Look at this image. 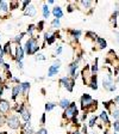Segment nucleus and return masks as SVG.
Listing matches in <instances>:
<instances>
[{"instance_id": "f257e3e1", "label": "nucleus", "mask_w": 119, "mask_h": 134, "mask_svg": "<svg viewBox=\"0 0 119 134\" xmlns=\"http://www.w3.org/2000/svg\"><path fill=\"white\" fill-rule=\"evenodd\" d=\"M38 49H39L38 41H37V38H35V37H30L28 41L25 42V46H24L25 54H28V55H32V54L37 53Z\"/></svg>"}, {"instance_id": "f03ea898", "label": "nucleus", "mask_w": 119, "mask_h": 134, "mask_svg": "<svg viewBox=\"0 0 119 134\" xmlns=\"http://www.w3.org/2000/svg\"><path fill=\"white\" fill-rule=\"evenodd\" d=\"M81 104H82V108L86 110V109H88L89 107H92V109H97V100H94L93 98L91 97V95H88V93H85V95H82V97H81Z\"/></svg>"}, {"instance_id": "7ed1b4c3", "label": "nucleus", "mask_w": 119, "mask_h": 134, "mask_svg": "<svg viewBox=\"0 0 119 134\" xmlns=\"http://www.w3.org/2000/svg\"><path fill=\"white\" fill-rule=\"evenodd\" d=\"M103 86L105 90H107V91H114V90L117 89L116 84H114V80H113V77H112L111 73H108L106 77H104L103 79Z\"/></svg>"}, {"instance_id": "20e7f679", "label": "nucleus", "mask_w": 119, "mask_h": 134, "mask_svg": "<svg viewBox=\"0 0 119 134\" xmlns=\"http://www.w3.org/2000/svg\"><path fill=\"white\" fill-rule=\"evenodd\" d=\"M76 115H78V108H76V104L75 103H70V105L68 107L63 113V117L64 119H68V120L75 119Z\"/></svg>"}, {"instance_id": "39448f33", "label": "nucleus", "mask_w": 119, "mask_h": 134, "mask_svg": "<svg viewBox=\"0 0 119 134\" xmlns=\"http://www.w3.org/2000/svg\"><path fill=\"white\" fill-rule=\"evenodd\" d=\"M6 123L11 129H18L20 127V122H19V117L17 115H10L6 120Z\"/></svg>"}, {"instance_id": "423d86ee", "label": "nucleus", "mask_w": 119, "mask_h": 134, "mask_svg": "<svg viewBox=\"0 0 119 134\" xmlns=\"http://www.w3.org/2000/svg\"><path fill=\"white\" fill-rule=\"evenodd\" d=\"M60 84H61V85H63V86L66 87V89L68 90L69 92H72L73 89H74L75 80L73 78H69V77H63V78L60 79Z\"/></svg>"}, {"instance_id": "0eeeda50", "label": "nucleus", "mask_w": 119, "mask_h": 134, "mask_svg": "<svg viewBox=\"0 0 119 134\" xmlns=\"http://www.w3.org/2000/svg\"><path fill=\"white\" fill-rule=\"evenodd\" d=\"M60 66H61V60L57 59V60H55V62L49 67V70H48V77H54V75L57 74L58 71H60Z\"/></svg>"}, {"instance_id": "6e6552de", "label": "nucleus", "mask_w": 119, "mask_h": 134, "mask_svg": "<svg viewBox=\"0 0 119 134\" xmlns=\"http://www.w3.org/2000/svg\"><path fill=\"white\" fill-rule=\"evenodd\" d=\"M17 110H18V113L20 114V116H22V119L24 121H30V119H31V113H30V110L29 109H26L25 108V105L24 104H20V107L19 108H17Z\"/></svg>"}, {"instance_id": "1a4fd4ad", "label": "nucleus", "mask_w": 119, "mask_h": 134, "mask_svg": "<svg viewBox=\"0 0 119 134\" xmlns=\"http://www.w3.org/2000/svg\"><path fill=\"white\" fill-rule=\"evenodd\" d=\"M79 61H76L75 60L73 64H70L69 66H68V72H69V74L72 75V78L73 79H75L76 77H78V73H76V71H78V68H79Z\"/></svg>"}, {"instance_id": "9d476101", "label": "nucleus", "mask_w": 119, "mask_h": 134, "mask_svg": "<svg viewBox=\"0 0 119 134\" xmlns=\"http://www.w3.org/2000/svg\"><path fill=\"white\" fill-rule=\"evenodd\" d=\"M11 109V104L6 99H0V113L1 114H7Z\"/></svg>"}, {"instance_id": "9b49d317", "label": "nucleus", "mask_w": 119, "mask_h": 134, "mask_svg": "<svg viewBox=\"0 0 119 134\" xmlns=\"http://www.w3.org/2000/svg\"><path fill=\"white\" fill-rule=\"evenodd\" d=\"M24 54H25L24 48H23L20 44H17V47H16V61H23Z\"/></svg>"}, {"instance_id": "f8f14e48", "label": "nucleus", "mask_w": 119, "mask_h": 134, "mask_svg": "<svg viewBox=\"0 0 119 134\" xmlns=\"http://www.w3.org/2000/svg\"><path fill=\"white\" fill-rule=\"evenodd\" d=\"M24 16H29V17H33L36 16V7L32 5L28 6V7L24 10Z\"/></svg>"}, {"instance_id": "ddd939ff", "label": "nucleus", "mask_w": 119, "mask_h": 134, "mask_svg": "<svg viewBox=\"0 0 119 134\" xmlns=\"http://www.w3.org/2000/svg\"><path fill=\"white\" fill-rule=\"evenodd\" d=\"M53 14L55 18H57V19H60V18H62L63 17V11H62V8L60 7V6H56V7L53 8Z\"/></svg>"}, {"instance_id": "4468645a", "label": "nucleus", "mask_w": 119, "mask_h": 134, "mask_svg": "<svg viewBox=\"0 0 119 134\" xmlns=\"http://www.w3.org/2000/svg\"><path fill=\"white\" fill-rule=\"evenodd\" d=\"M19 93H22V89H20V84H18V85L13 86V89H12V98L16 99L19 96Z\"/></svg>"}, {"instance_id": "2eb2a0df", "label": "nucleus", "mask_w": 119, "mask_h": 134, "mask_svg": "<svg viewBox=\"0 0 119 134\" xmlns=\"http://www.w3.org/2000/svg\"><path fill=\"white\" fill-rule=\"evenodd\" d=\"M89 86L93 90H98V81H97V74L91 75V81H89Z\"/></svg>"}, {"instance_id": "dca6fc26", "label": "nucleus", "mask_w": 119, "mask_h": 134, "mask_svg": "<svg viewBox=\"0 0 119 134\" xmlns=\"http://www.w3.org/2000/svg\"><path fill=\"white\" fill-rule=\"evenodd\" d=\"M20 89H22V93L23 95H26L30 90V83H22L20 84Z\"/></svg>"}, {"instance_id": "f3484780", "label": "nucleus", "mask_w": 119, "mask_h": 134, "mask_svg": "<svg viewBox=\"0 0 119 134\" xmlns=\"http://www.w3.org/2000/svg\"><path fill=\"white\" fill-rule=\"evenodd\" d=\"M98 43V46H99L100 49H104V48L107 47V43H106V41L104 38H101V37H98L97 41H95Z\"/></svg>"}, {"instance_id": "a211bd4d", "label": "nucleus", "mask_w": 119, "mask_h": 134, "mask_svg": "<svg viewBox=\"0 0 119 134\" xmlns=\"http://www.w3.org/2000/svg\"><path fill=\"white\" fill-rule=\"evenodd\" d=\"M100 119L103 120V122L105 123V125H108L110 123V119H108V114H107V111H105L104 110L101 114H100Z\"/></svg>"}, {"instance_id": "6ab92c4d", "label": "nucleus", "mask_w": 119, "mask_h": 134, "mask_svg": "<svg viewBox=\"0 0 119 134\" xmlns=\"http://www.w3.org/2000/svg\"><path fill=\"white\" fill-rule=\"evenodd\" d=\"M69 105H70V102H69V99H67V98H63V99L60 102V107H61L62 109H64V110Z\"/></svg>"}, {"instance_id": "aec40b11", "label": "nucleus", "mask_w": 119, "mask_h": 134, "mask_svg": "<svg viewBox=\"0 0 119 134\" xmlns=\"http://www.w3.org/2000/svg\"><path fill=\"white\" fill-rule=\"evenodd\" d=\"M111 113H112V116H113L114 121H119V107L118 108H112Z\"/></svg>"}, {"instance_id": "412c9836", "label": "nucleus", "mask_w": 119, "mask_h": 134, "mask_svg": "<svg viewBox=\"0 0 119 134\" xmlns=\"http://www.w3.org/2000/svg\"><path fill=\"white\" fill-rule=\"evenodd\" d=\"M42 13H43V17H44V18H49L50 11H49V8H48L47 4H44V5H43V8H42Z\"/></svg>"}, {"instance_id": "4be33fe9", "label": "nucleus", "mask_w": 119, "mask_h": 134, "mask_svg": "<svg viewBox=\"0 0 119 134\" xmlns=\"http://www.w3.org/2000/svg\"><path fill=\"white\" fill-rule=\"evenodd\" d=\"M0 11H3V12L8 11V4L6 1H0Z\"/></svg>"}, {"instance_id": "5701e85b", "label": "nucleus", "mask_w": 119, "mask_h": 134, "mask_svg": "<svg viewBox=\"0 0 119 134\" xmlns=\"http://www.w3.org/2000/svg\"><path fill=\"white\" fill-rule=\"evenodd\" d=\"M35 30H37V29H36V25L30 24L28 26V29H26V34H29L30 36H32V35H33V31H35Z\"/></svg>"}, {"instance_id": "b1692460", "label": "nucleus", "mask_w": 119, "mask_h": 134, "mask_svg": "<svg viewBox=\"0 0 119 134\" xmlns=\"http://www.w3.org/2000/svg\"><path fill=\"white\" fill-rule=\"evenodd\" d=\"M72 37H74L75 40H79V37L81 36V30H70Z\"/></svg>"}, {"instance_id": "393cba45", "label": "nucleus", "mask_w": 119, "mask_h": 134, "mask_svg": "<svg viewBox=\"0 0 119 134\" xmlns=\"http://www.w3.org/2000/svg\"><path fill=\"white\" fill-rule=\"evenodd\" d=\"M55 107H56L55 103H53V102H48V103L45 104V110H47V111H50V110H53Z\"/></svg>"}, {"instance_id": "a878e982", "label": "nucleus", "mask_w": 119, "mask_h": 134, "mask_svg": "<svg viewBox=\"0 0 119 134\" xmlns=\"http://www.w3.org/2000/svg\"><path fill=\"white\" fill-rule=\"evenodd\" d=\"M98 72V59H95L94 64L92 65V74H97Z\"/></svg>"}, {"instance_id": "bb28decb", "label": "nucleus", "mask_w": 119, "mask_h": 134, "mask_svg": "<svg viewBox=\"0 0 119 134\" xmlns=\"http://www.w3.org/2000/svg\"><path fill=\"white\" fill-rule=\"evenodd\" d=\"M25 34H26V32H20L19 35H17V36L14 37V40H13V41L16 42V43H19V42L22 41V38H23V37L25 36Z\"/></svg>"}, {"instance_id": "cd10ccee", "label": "nucleus", "mask_w": 119, "mask_h": 134, "mask_svg": "<svg viewBox=\"0 0 119 134\" xmlns=\"http://www.w3.org/2000/svg\"><path fill=\"white\" fill-rule=\"evenodd\" d=\"M4 53L5 54H11V43L10 42H7L5 44V47H4Z\"/></svg>"}, {"instance_id": "c85d7f7f", "label": "nucleus", "mask_w": 119, "mask_h": 134, "mask_svg": "<svg viewBox=\"0 0 119 134\" xmlns=\"http://www.w3.org/2000/svg\"><path fill=\"white\" fill-rule=\"evenodd\" d=\"M60 25H61V23H60V19H57V18H55V19L51 22V26H53V28H55V29L60 28Z\"/></svg>"}, {"instance_id": "c756f323", "label": "nucleus", "mask_w": 119, "mask_h": 134, "mask_svg": "<svg viewBox=\"0 0 119 134\" xmlns=\"http://www.w3.org/2000/svg\"><path fill=\"white\" fill-rule=\"evenodd\" d=\"M80 4H81V5H82L85 8H89V7H91V5H92L93 3H92V1H88V0H87V1L82 0V1H80Z\"/></svg>"}, {"instance_id": "7c9ffc66", "label": "nucleus", "mask_w": 119, "mask_h": 134, "mask_svg": "<svg viewBox=\"0 0 119 134\" xmlns=\"http://www.w3.org/2000/svg\"><path fill=\"white\" fill-rule=\"evenodd\" d=\"M36 29H37L38 31H42V30H43V29H44V22H43V20H39L38 24L36 25Z\"/></svg>"}, {"instance_id": "2f4dec72", "label": "nucleus", "mask_w": 119, "mask_h": 134, "mask_svg": "<svg viewBox=\"0 0 119 134\" xmlns=\"http://www.w3.org/2000/svg\"><path fill=\"white\" fill-rule=\"evenodd\" d=\"M97 120H98V117L97 116H93L89 120V127H94L95 126V123H97Z\"/></svg>"}, {"instance_id": "473e14b6", "label": "nucleus", "mask_w": 119, "mask_h": 134, "mask_svg": "<svg viewBox=\"0 0 119 134\" xmlns=\"http://www.w3.org/2000/svg\"><path fill=\"white\" fill-rule=\"evenodd\" d=\"M22 4H23V11H24V10H25L26 7H28V6H30L31 1H30V0H25V1H23Z\"/></svg>"}, {"instance_id": "72a5a7b5", "label": "nucleus", "mask_w": 119, "mask_h": 134, "mask_svg": "<svg viewBox=\"0 0 119 134\" xmlns=\"http://www.w3.org/2000/svg\"><path fill=\"white\" fill-rule=\"evenodd\" d=\"M112 127H113V129L116 132H119V121H114L113 125H112Z\"/></svg>"}, {"instance_id": "f704fd0d", "label": "nucleus", "mask_w": 119, "mask_h": 134, "mask_svg": "<svg viewBox=\"0 0 119 134\" xmlns=\"http://www.w3.org/2000/svg\"><path fill=\"white\" fill-rule=\"evenodd\" d=\"M36 134H48V131L45 128H41V129H38V132Z\"/></svg>"}, {"instance_id": "c9c22d12", "label": "nucleus", "mask_w": 119, "mask_h": 134, "mask_svg": "<svg viewBox=\"0 0 119 134\" xmlns=\"http://www.w3.org/2000/svg\"><path fill=\"white\" fill-rule=\"evenodd\" d=\"M45 55H43V54H38L37 55V58H36V60H45Z\"/></svg>"}, {"instance_id": "e433bc0d", "label": "nucleus", "mask_w": 119, "mask_h": 134, "mask_svg": "<svg viewBox=\"0 0 119 134\" xmlns=\"http://www.w3.org/2000/svg\"><path fill=\"white\" fill-rule=\"evenodd\" d=\"M62 50H63V47H62V46H58V47L56 48V54H61Z\"/></svg>"}, {"instance_id": "4c0bfd02", "label": "nucleus", "mask_w": 119, "mask_h": 134, "mask_svg": "<svg viewBox=\"0 0 119 134\" xmlns=\"http://www.w3.org/2000/svg\"><path fill=\"white\" fill-rule=\"evenodd\" d=\"M4 123H5V117L3 114H0V126H3Z\"/></svg>"}, {"instance_id": "58836bf2", "label": "nucleus", "mask_w": 119, "mask_h": 134, "mask_svg": "<svg viewBox=\"0 0 119 134\" xmlns=\"http://www.w3.org/2000/svg\"><path fill=\"white\" fill-rule=\"evenodd\" d=\"M41 123H42V125H44V123H45V114H43V115H42V119H41Z\"/></svg>"}, {"instance_id": "ea45409f", "label": "nucleus", "mask_w": 119, "mask_h": 134, "mask_svg": "<svg viewBox=\"0 0 119 134\" xmlns=\"http://www.w3.org/2000/svg\"><path fill=\"white\" fill-rule=\"evenodd\" d=\"M17 64H18V68H19V70H23V62L22 61H17Z\"/></svg>"}, {"instance_id": "a19ab883", "label": "nucleus", "mask_w": 119, "mask_h": 134, "mask_svg": "<svg viewBox=\"0 0 119 134\" xmlns=\"http://www.w3.org/2000/svg\"><path fill=\"white\" fill-rule=\"evenodd\" d=\"M114 35H116V40H117V42L119 43V32H118V31H114Z\"/></svg>"}, {"instance_id": "79ce46f5", "label": "nucleus", "mask_w": 119, "mask_h": 134, "mask_svg": "<svg viewBox=\"0 0 119 134\" xmlns=\"http://www.w3.org/2000/svg\"><path fill=\"white\" fill-rule=\"evenodd\" d=\"M4 68L6 70V72H8V70H10V65H8V64H4Z\"/></svg>"}, {"instance_id": "37998d69", "label": "nucleus", "mask_w": 119, "mask_h": 134, "mask_svg": "<svg viewBox=\"0 0 119 134\" xmlns=\"http://www.w3.org/2000/svg\"><path fill=\"white\" fill-rule=\"evenodd\" d=\"M113 102H114V103H116V104H118V105H119V96H117V97L114 98V99H113Z\"/></svg>"}, {"instance_id": "c03bdc74", "label": "nucleus", "mask_w": 119, "mask_h": 134, "mask_svg": "<svg viewBox=\"0 0 119 134\" xmlns=\"http://www.w3.org/2000/svg\"><path fill=\"white\" fill-rule=\"evenodd\" d=\"M82 132H83V133H85V134H87V127H86V126H85V125L82 126Z\"/></svg>"}, {"instance_id": "a18cd8bd", "label": "nucleus", "mask_w": 119, "mask_h": 134, "mask_svg": "<svg viewBox=\"0 0 119 134\" xmlns=\"http://www.w3.org/2000/svg\"><path fill=\"white\" fill-rule=\"evenodd\" d=\"M73 10H74V7H73L72 5H69V7H68V11H69V12H73Z\"/></svg>"}, {"instance_id": "49530a36", "label": "nucleus", "mask_w": 119, "mask_h": 134, "mask_svg": "<svg viewBox=\"0 0 119 134\" xmlns=\"http://www.w3.org/2000/svg\"><path fill=\"white\" fill-rule=\"evenodd\" d=\"M48 4H49V5H53L54 1H53V0H49V1H48Z\"/></svg>"}, {"instance_id": "de8ad7c7", "label": "nucleus", "mask_w": 119, "mask_h": 134, "mask_svg": "<svg viewBox=\"0 0 119 134\" xmlns=\"http://www.w3.org/2000/svg\"><path fill=\"white\" fill-rule=\"evenodd\" d=\"M3 95V87H1V85H0V96Z\"/></svg>"}, {"instance_id": "09e8293b", "label": "nucleus", "mask_w": 119, "mask_h": 134, "mask_svg": "<svg viewBox=\"0 0 119 134\" xmlns=\"http://www.w3.org/2000/svg\"><path fill=\"white\" fill-rule=\"evenodd\" d=\"M72 134H81V133H80V132H79V131H75V132H73Z\"/></svg>"}, {"instance_id": "8fccbe9b", "label": "nucleus", "mask_w": 119, "mask_h": 134, "mask_svg": "<svg viewBox=\"0 0 119 134\" xmlns=\"http://www.w3.org/2000/svg\"><path fill=\"white\" fill-rule=\"evenodd\" d=\"M104 134H108V131H105L104 132Z\"/></svg>"}, {"instance_id": "3c124183", "label": "nucleus", "mask_w": 119, "mask_h": 134, "mask_svg": "<svg viewBox=\"0 0 119 134\" xmlns=\"http://www.w3.org/2000/svg\"><path fill=\"white\" fill-rule=\"evenodd\" d=\"M117 81H118V83H119V75H118V77H117Z\"/></svg>"}, {"instance_id": "603ef678", "label": "nucleus", "mask_w": 119, "mask_h": 134, "mask_svg": "<svg viewBox=\"0 0 119 134\" xmlns=\"http://www.w3.org/2000/svg\"><path fill=\"white\" fill-rule=\"evenodd\" d=\"M0 134H6V133H5V132H3V133H0Z\"/></svg>"}, {"instance_id": "864d4df0", "label": "nucleus", "mask_w": 119, "mask_h": 134, "mask_svg": "<svg viewBox=\"0 0 119 134\" xmlns=\"http://www.w3.org/2000/svg\"><path fill=\"white\" fill-rule=\"evenodd\" d=\"M113 134H118V133H113Z\"/></svg>"}]
</instances>
